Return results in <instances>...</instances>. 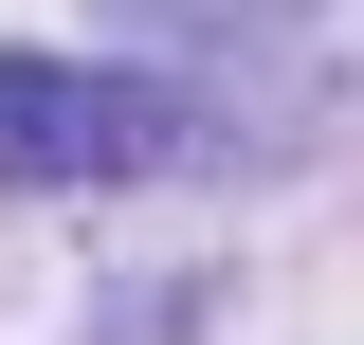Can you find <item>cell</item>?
<instances>
[{
	"label": "cell",
	"mask_w": 364,
	"mask_h": 345,
	"mask_svg": "<svg viewBox=\"0 0 364 345\" xmlns=\"http://www.w3.org/2000/svg\"><path fill=\"white\" fill-rule=\"evenodd\" d=\"M182 109L146 73H73V55H0V182H146Z\"/></svg>",
	"instance_id": "1"
}]
</instances>
